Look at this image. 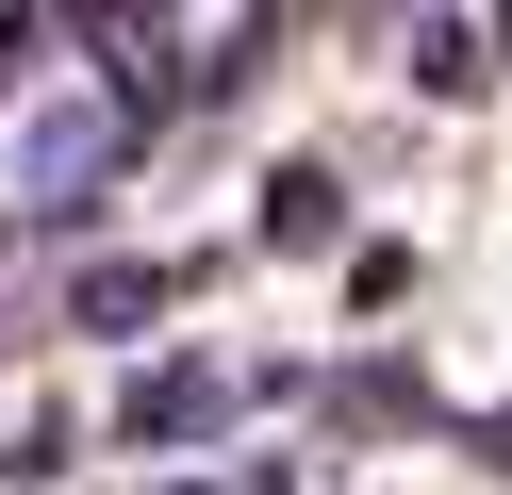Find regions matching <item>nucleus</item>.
<instances>
[{
	"mask_svg": "<svg viewBox=\"0 0 512 495\" xmlns=\"http://www.w3.org/2000/svg\"><path fill=\"white\" fill-rule=\"evenodd\" d=\"M116 149H133V83L17 66V99H0V215H100Z\"/></svg>",
	"mask_w": 512,
	"mask_h": 495,
	"instance_id": "f257e3e1",
	"label": "nucleus"
},
{
	"mask_svg": "<svg viewBox=\"0 0 512 495\" xmlns=\"http://www.w3.org/2000/svg\"><path fill=\"white\" fill-rule=\"evenodd\" d=\"M116 429H133V446H199V429H232V380H215V363H149V380L116 396Z\"/></svg>",
	"mask_w": 512,
	"mask_h": 495,
	"instance_id": "f03ea898",
	"label": "nucleus"
},
{
	"mask_svg": "<svg viewBox=\"0 0 512 495\" xmlns=\"http://www.w3.org/2000/svg\"><path fill=\"white\" fill-rule=\"evenodd\" d=\"M166 297H182V264H83V281H67V314H83V330H149Z\"/></svg>",
	"mask_w": 512,
	"mask_h": 495,
	"instance_id": "7ed1b4c3",
	"label": "nucleus"
},
{
	"mask_svg": "<svg viewBox=\"0 0 512 495\" xmlns=\"http://www.w3.org/2000/svg\"><path fill=\"white\" fill-rule=\"evenodd\" d=\"M331 231H347V182L331 165H281L265 182V248H331Z\"/></svg>",
	"mask_w": 512,
	"mask_h": 495,
	"instance_id": "20e7f679",
	"label": "nucleus"
},
{
	"mask_svg": "<svg viewBox=\"0 0 512 495\" xmlns=\"http://www.w3.org/2000/svg\"><path fill=\"white\" fill-rule=\"evenodd\" d=\"M413 83L463 99V83H479V33H463V17H430V33H413Z\"/></svg>",
	"mask_w": 512,
	"mask_h": 495,
	"instance_id": "39448f33",
	"label": "nucleus"
},
{
	"mask_svg": "<svg viewBox=\"0 0 512 495\" xmlns=\"http://www.w3.org/2000/svg\"><path fill=\"white\" fill-rule=\"evenodd\" d=\"M166 495H232V479H166Z\"/></svg>",
	"mask_w": 512,
	"mask_h": 495,
	"instance_id": "423d86ee",
	"label": "nucleus"
}]
</instances>
